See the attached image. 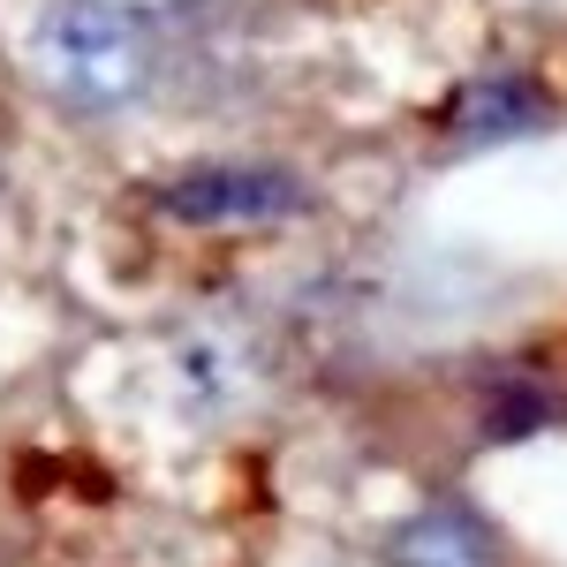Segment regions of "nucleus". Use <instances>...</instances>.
I'll list each match as a JSON object with an SVG mask.
<instances>
[{"instance_id": "f257e3e1", "label": "nucleus", "mask_w": 567, "mask_h": 567, "mask_svg": "<svg viewBox=\"0 0 567 567\" xmlns=\"http://www.w3.org/2000/svg\"><path fill=\"white\" fill-rule=\"evenodd\" d=\"M23 53H31V76L45 84V99L76 106V114H122L159 76L152 16H136L122 0H45L31 16Z\"/></svg>"}, {"instance_id": "f03ea898", "label": "nucleus", "mask_w": 567, "mask_h": 567, "mask_svg": "<svg viewBox=\"0 0 567 567\" xmlns=\"http://www.w3.org/2000/svg\"><path fill=\"white\" fill-rule=\"evenodd\" d=\"M303 205V182L280 175V167H197L175 175L159 189V213L182 227H265V219H288Z\"/></svg>"}, {"instance_id": "7ed1b4c3", "label": "nucleus", "mask_w": 567, "mask_h": 567, "mask_svg": "<svg viewBox=\"0 0 567 567\" xmlns=\"http://www.w3.org/2000/svg\"><path fill=\"white\" fill-rule=\"evenodd\" d=\"M386 567H492V537L470 507H424L386 537Z\"/></svg>"}, {"instance_id": "20e7f679", "label": "nucleus", "mask_w": 567, "mask_h": 567, "mask_svg": "<svg viewBox=\"0 0 567 567\" xmlns=\"http://www.w3.org/2000/svg\"><path fill=\"white\" fill-rule=\"evenodd\" d=\"M545 114V99L529 76H484V84L462 91V106H454V136H507V130H529Z\"/></svg>"}, {"instance_id": "39448f33", "label": "nucleus", "mask_w": 567, "mask_h": 567, "mask_svg": "<svg viewBox=\"0 0 567 567\" xmlns=\"http://www.w3.org/2000/svg\"><path fill=\"white\" fill-rule=\"evenodd\" d=\"M122 8H136V16H175V8H189V0H122Z\"/></svg>"}]
</instances>
